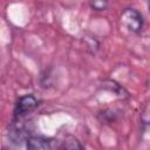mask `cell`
I'll return each instance as SVG.
<instances>
[{
    "instance_id": "1",
    "label": "cell",
    "mask_w": 150,
    "mask_h": 150,
    "mask_svg": "<svg viewBox=\"0 0 150 150\" xmlns=\"http://www.w3.org/2000/svg\"><path fill=\"white\" fill-rule=\"evenodd\" d=\"M121 23L132 33H138L141 32L143 27V18L142 14L135 9V8H125L122 14H121Z\"/></svg>"
},
{
    "instance_id": "2",
    "label": "cell",
    "mask_w": 150,
    "mask_h": 150,
    "mask_svg": "<svg viewBox=\"0 0 150 150\" xmlns=\"http://www.w3.org/2000/svg\"><path fill=\"white\" fill-rule=\"evenodd\" d=\"M38 104H39V102L33 95L21 96L15 103L14 115L15 116H21V115H23L28 111H32L33 109H35L38 107Z\"/></svg>"
},
{
    "instance_id": "3",
    "label": "cell",
    "mask_w": 150,
    "mask_h": 150,
    "mask_svg": "<svg viewBox=\"0 0 150 150\" xmlns=\"http://www.w3.org/2000/svg\"><path fill=\"white\" fill-rule=\"evenodd\" d=\"M59 150H84V148L75 136L66 135L60 143Z\"/></svg>"
},
{
    "instance_id": "4",
    "label": "cell",
    "mask_w": 150,
    "mask_h": 150,
    "mask_svg": "<svg viewBox=\"0 0 150 150\" xmlns=\"http://www.w3.org/2000/svg\"><path fill=\"white\" fill-rule=\"evenodd\" d=\"M27 150H52L50 143L42 137H30L27 141Z\"/></svg>"
},
{
    "instance_id": "5",
    "label": "cell",
    "mask_w": 150,
    "mask_h": 150,
    "mask_svg": "<svg viewBox=\"0 0 150 150\" xmlns=\"http://www.w3.org/2000/svg\"><path fill=\"white\" fill-rule=\"evenodd\" d=\"M141 122L144 127L150 128V102L146 103V105L141 112Z\"/></svg>"
},
{
    "instance_id": "6",
    "label": "cell",
    "mask_w": 150,
    "mask_h": 150,
    "mask_svg": "<svg viewBox=\"0 0 150 150\" xmlns=\"http://www.w3.org/2000/svg\"><path fill=\"white\" fill-rule=\"evenodd\" d=\"M89 5L95 11H103V9H105L108 7V2L107 1H91Z\"/></svg>"
},
{
    "instance_id": "7",
    "label": "cell",
    "mask_w": 150,
    "mask_h": 150,
    "mask_svg": "<svg viewBox=\"0 0 150 150\" xmlns=\"http://www.w3.org/2000/svg\"><path fill=\"white\" fill-rule=\"evenodd\" d=\"M148 8H149V12H150V2L148 4Z\"/></svg>"
}]
</instances>
